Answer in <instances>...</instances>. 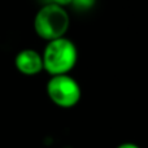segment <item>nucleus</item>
Here are the masks:
<instances>
[{
  "label": "nucleus",
  "instance_id": "1",
  "mask_svg": "<svg viewBox=\"0 0 148 148\" xmlns=\"http://www.w3.org/2000/svg\"><path fill=\"white\" fill-rule=\"evenodd\" d=\"M43 70L49 75L69 74L78 61L77 46L66 36L48 40L42 53Z\"/></svg>",
  "mask_w": 148,
  "mask_h": 148
},
{
  "label": "nucleus",
  "instance_id": "2",
  "mask_svg": "<svg viewBox=\"0 0 148 148\" xmlns=\"http://www.w3.org/2000/svg\"><path fill=\"white\" fill-rule=\"evenodd\" d=\"M70 26V16L64 7L49 4L42 7L34 17V30L44 40L65 36Z\"/></svg>",
  "mask_w": 148,
  "mask_h": 148
},
{
  "label": "nucleus",
  "instance_id": "3",
  "mask_svg": "<svg viewBox=\"0 0 148 148\" xmlns=\"http://www.w3.org/2000/svg\"><path fill=\"white\" fill-rule=\"evenodd\" d=\"M47 95L55 105L60 108H72L81 100V86L69 74L51 75L47 82Z\"/></svg>",
  "mask_w": 148,
  "mask_h": 148
},
{
  "label": "nucleus",
  "instance_id": "4",
  "mask_svg": "<svg viewBox=\"0 0 148 148\" xmlns=\"http://www.w3.org/2000/svg\"><path fill=\"white\" fill-rule=\"evenodd\" d=\"M14 66L23 75H35L43 70L42 53L31 48H25L16 55Z\"/></svg>",
  "mask_w": 148,
  "mask_h": 148
},
{
  "label": "nucleus",
  "instance_id": "5",
  "mask_svg": "<svg viewBox=\"0 0 148 148\" xmlns=\"http://www.w3.org/2000/svg\"><path fill=\"white\" fill-rule=\"evenodd\" d=\"M94 3L95 0H73L70 5H73V7L78 8L81 10H86V9H90L94 5Z\"/></svg>",
  "mask_w": 148,
  "mask_h": 148
},
{
  "label": "nucleus",
  "instance_id": "6",
  "mask_svg": "<svg viewBox=\"0 0 148 148\" xmlns=\"http://www.w3.org/2000/svg\"><path fill=\"white\" fill-rule=\"evenodd\" d=\"M73 0H51L52 4H56V5H60V7H66V5H70L72 4Z\"/></svg>",
  "mask_w": 148,
  "mask_h": 148
},
{
  "label": "nucleus",
  "instance_id": "7",
  "mask_svg": "<svg viewBox=\"0 0 148 148\" xmlns=\"http://www.w3.org/2000/svg\"><path fill=\"white\" fill-rule=\"evenodd\" d=\"M117 148H140L138 146V144H135V143H130V142H126V143H122V144H120Z\"/></svg>",
  "mask_w": 148,
  "mask_h": 148
}]
</instances>
